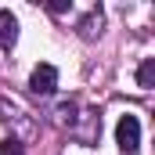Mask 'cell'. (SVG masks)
<instances>
[{"instance_id": "obj_3", "label": "cell", "mask_w": 155, "mask_h": 155, "mask_svg": "<svg viewBox=\"0 0 155 155\" xmlns=\"http://www.w3.org/2000/svg\"><path fill=\"white\" fill-rule=\"evenodd\" d=\"M76 33L83 40H97L101 33H105V15H101V7H90L83 18L76 22Z\"/></svg>"}, {"instance_id": "obj_1", "label": "cell", "mask_w": 155, "mask_h": 155, "mask_svg": "<svg viewBox=\"0 0 155 155\" xmlns=\"http://www.w3.org/2000/svg\"><path fill=\"white\" fill-rule=\"evenodd\" d=\"M116 144L123 155H137V144H141V123L137 116H123L116 123Z\"/></svg>"}, {"instance_id": "obj_7", "label": "cell", "mask_w": 155, "mask_h": 155, "mask_svg": "<svg viewBox=\"0 0 155 155\" xmlns=\"http://www.w3.org/2000/svg\"><path fill=\"white\" fill-rule=\"evenodd\" d=\"M0 155H25V144H22L18 137H7V141L0 144Z\"/></svg>"}, {"instance_id": "obj_4", "label": "cell", "mask_w": 155, "mask_h": 155, "mask_svg": "<svg viewBox=\"0 0 155 155\" xmlns=\"http://www.w3.org/2000/svg\"><path fill=\"white\" fill-rule=\"evenodd\" d=\"M0 112H4L7 123H22V119L29 116L25 108H18V105H15V101H7V97H0ZM33 134H36V126H29V123H25V126H22V137H33Z\"/></svg>"}, {"instance_id": "obj_2", "label": "cell", "mask_w": 155, "mask_h": 155, "mask_svg": "<svg viewBox=\"0 0 155 155\" xmlns=\"http://www.w3.org/2000/svg\"><path fill=\"white\" fill-rule=\"evenodd\" d=\"M29 90L36 94V97H51L54 90H58V69L54 65H36L33 69V76H29Z\"/></svg>"}, {"instance_id": "obj_6", "label": "cell", "mask_w": 155, "mask_h": 155, "mask_svg": "<svg viewBox=\"0 0 155 155\" xmlns=\"http://www.w3.org/2000/svg\"><path fill=\"white\" fill-rule=\"evenodd\" d=\"M137 87H144V90L155 87V58H144V61H141V69H137Z\"/></svg>"}, {"instance_id": "obj_5", "label": "cell", "mask_w": 155, "mask_h": 155, "mask_svg": "<svg viewBox=\"0 0 155 155\" xmlns=\"http://www.w3.org/2000/svg\"><path fill=\"white\" fill-rule=\"evenodd\" d=\"M15 40H18V18L11 15V11H0V47H15Z\"/></svg>"}, {"instance_id": "obj_8", "label": "cell", "mask_w": 155, "mask_h": 155, "mask_svg": "<svg viewBox=\"0 0 155 155\" xmlns=\"http://www.w3.org/2000/svg\"><path fill=\"white\" fill-rule=\"evenodd\" d=\"M69 7H72L69 0H51V4H47V11H51V15H65Z\"/></svg>"}]
</instances>
